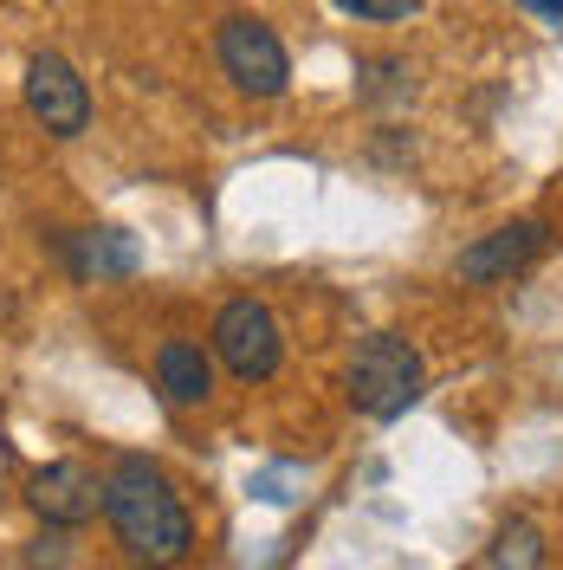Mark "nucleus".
<instances>
[{
  "label": "nucleus",
  "mask_w": 563,
  "mask_h": 570,
  "mask_svg": "<svg viewBox=\"0 0 563 570\" xmlns=\"http://www.w3.org/2000/svg\"><path fill=\"white\" fill-rule=\"evenodd\" d=\"M105 519L117 544L149 570H169L188 558V544H195V519H188V505L181 493L169 487V473L156 461H142V454H124V461H110L105 473Z\"/></svg>",
  "instance_id": "f257e3e1"
},
{
  "label": "nucleus",
  "mask_w": 563,
  "mask_h": 570,
  "mask_svg": "<svg viewBox=\"0 0 563 570\" xmlns=\"http://www.w3.org/2000/svg\"><path fill=\"white\" fill-rule=\"evenodd\" d=\"M427 390V363L402 331H369L350 356V409L369 422H395L408 415Z\"/></svg>",
  "instance_id": "f03ea898"
},
{
  "label": "nucleus",
  "mask_w": 563,
  "mask_h": 570,
  "mask_svg": "<svg viewBox=\"0 0 563 570\" xmlns=\"http://www.w3.org/2000/svg\"><path fill=\"white\" fill-rule=\"evenodd\" d=\"M214 59H220V71L234 78V91H247V98H279L285 85H292V59H285L279 33H273L266 20H253V13L220 20Z\"/></svg>",
  "instance_id": "7ed1b4c3"
},
{
  "label": "nucleus",
  "mask_w": 563,
  "mask_h": 570,
  "mask_svg": "<svg viewBox=\"0 0 563 570\" xmlns=\"http://www.w3.org/2000/svg\"><path fill=\"white\" fill-rule=\"evenodd\" d=\"M214 356H220L240 383H266V376H279V356H285L279 318H273L259 298H227L220 318H214Z\"/></svg>",
  "instance_id": "20e7f679"
},
{
  "label": "nucleus",
  "mask_w": 563,
  "mask_h": 570,
  "mask_svg": "<svg viewBox=\"0 0 563 570\" xmlns=\"http://www.w3.org/2000/svg\"><path fill=\"white\" fill-rule=\"evenodd\" d=\"M20 98H27V117L46 137H85V124H91V91L71 71V59H59V52H33L27 59Z\"/></svg>",
  "instance_id": "39448f33"
},
{
  "label": "nucleus",
  "mask_w": 563,
  "mask_h": 570,
  "mask_svg": "<svg viewBox=\"0 0 563 570\" xmlns=\"http://www.w3.org/2000/svg\"><path fill=\"white\" fill-rule=\"evenodd\" d=\"M27 505H33L52 532H78L85 519L105 512V480L85 461H46L27 473Z\"/></svg>",
  "instance_id": "423d86ee"
},
{
  "label": "nucleus",
  "mask_w": 563,
  "mask_h": 570,
  "mask_svg": "<svg viewBox=\"0 0 563 570\" xmlns=\"http://www.w3.org/2000/svg\"><path fill=\"white\" fill-rule=\"evenodd\" d=\"M551 253V227L544 220H505L493 234H480L473 247L454 259V279L460 285H505L512 273H525Z\"/></svg>",
  "instance_id": "0eeeda50"
},
{
  "label": "nucleus",
  "mask_w": 563,
  "mask_h": 570,
  "mask_svg": "<svg viewBox=\"0 0 563 570\" xmlns=\"http://www.w3.org/2000/svg\"><path fill=\"white\" fill-rule=\"evenodd\" d=\"M59 259L71 266V279L105 285V279H130L142 266V247L124 227H85V234H59Z\"/></svg>",
  "instance_id": "6e6552de"
},
{
  "label": "nucleus",
  "mask_w": 563,
  "mask_h": 570,
  "mask_svg": "<svg viewBox=\"0 0 563 570\" xmlns=\"http://www.w3.org/2000/svg\"><path fill=\"white\" fill-rule=\"evenodd\" d=\"M156 383H162V395H169L176 409H195V402L214 395V356L201 351V344H188V337H169V344L156 351Z\"/></svg>",
  "instance_id": "1a4fd4ad"
},
{
  "label": "nucleus",
  "mask_w": 563,
  "mask_h": 570,
  "mask_svg": "<svg viewBox=\"0 0 563 570\" xmlns=\"http://www.w3.org/2000/svg\"><path fill=\"white\" fill-rule=\"evenodd\" d=\"M544 564V532L531 519H505L493 532V570H537Z\"/></svg>",
  "instance_id": "9d476101"
},
{
  "label": "nucleus",
  "mask_w": 563,
  "mask_h": 570,
  "mask_svg": "<svg viewBox=\"0 0 563 570\" xmlns=\"http://www.w3.org/2000/svg\"><path fill=\"white\" fill-rule=\"evenodd\" d=\"M330 7H344L356 20H408V13H422V0H330Z\"/></svg>",
  "instance_id": "9b49d317"
},
{
  "label": "nucleus",
  "mask_w": 563,
  "mask_h": 570,
  "mask_svg": "<svg viewBox=\"0 0 563 570\" xmlns=\"http://www.w3.org/2000/svg\"><path fill=\"white\" fill-rule=\"evenodd\" d=\"M27 570H66V538H33V551H27Z\"/></svg>",
  "instance_id": "f8f14e48"
},
{
  "label": "nucleus",
  "mask_w": 563,
  "mask_h": 570,
  "mask_svg": "<svg viewBox=\"0 0 563 570\" xmlns=\"http://www.w3.org/2000/svg\"><path fill=\"white\" fill-rule=\"evenodd\" d=\"M518 7H531V13H544V20H563V0H518Z\"/></svg>",
  "instance_id": "ddd939ff"
}]
</instances>
